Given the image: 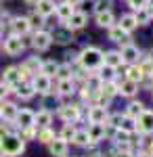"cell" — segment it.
<instances>
[{
    "label": "cell",
    "instance_id": "27",
    "mask_svg": "<svg viewBox=\"0 0 153 157\" xmlns=\"http://www.w3.org/2000/svg\"><path fill=\"white\" fill-rule=\"evenodd\" d=\"M59 71V65L55 63V61H44L42 63V67H40V73H44V75H55V73Z\"/></svg>",
    "mask_w": 153,
    "mask_h": 157
},
{
    "label": "cell",
    "instance_id": "44",
    "mask_svg": "<svg viewBox=\"0 0 153 157\" xmlns=\"http://www.w3.org/2000/svg\"><path fill=\"white\" fill-rule=\"evenodd\" d=\"M25 2H27V4H38L40 0H25Z\"/></svg>",
    "mask_w": 153,
    "mask_h": 157
},
{
    "label": "cell",
    "instance_id": "35",
    "mask_svg": "<svg viewBox=\"0 0 153 157\" xmlns=\"http://www.w3.org/2000/svg\"><path fill=\"white\" fill-rule=\"evenodd\" d=\"M73 134H76V130L71 128V124H65L63 130H61V138L63 140H69V138H73Z\"/></svg>",
    "mask_w": 153,
    "mask_h": 157
},
{
    "label": "cell",
    "instance_id": "30",
    "mask_svg": "<svg viewBox=\"0 0 153 157\" xmlns=\"http://www.w3.org/2000/svg\"><path fill=\"white\" fill-rule=\"evenodd\" d=\"M0 111H2V117H6V120H15L17 117V107L13 103H4L0 107Z\"/></svg>",
    "mask_w": 153,
    "mask_h": 157
},
{
    "label": "cell",
    "instance_id": "38",
    "mask_svg": "<svg viewBox=\"0 0 153 157\" xmlns=\"http://www.w3.org/2000/svg\"><path fill=\"white\" fill-rule=\"evenodd\" d=\"M101 78H103V82H111L113 80V67H107L105 65V69L101 71Z\"/></svg>",
    "mask_w": 153,
    "mask_h": 157
},
{
    "label": "cell",
    "instance_id": "3",
    "mask_svg": "<svg viewBox=\"0 0 153 157\" xmlns=\"http://www.w3.org/2000/svg\"><path fill=\"white\" fill-rule=\"evenodd\" d=\"M21 50H23V40H21V36L11 34V36L4 40V52H6V55L15 57V55H19Z\"/></svg>",
    "mask_w": 153,
    "mask_h": 157
},
{
    "label": "cell",
    "instance_id": "29",
    "mask_svg": "<svg viewBox=\"0 0 153 157\" xmlns=\"http://www.w3.org/2000/svg\"><path fill=\"white\" fill-rule=\"evenodd\" d=\"M143 111H145L143 103H130L128 109H126V115H128V117H132V120H136V117L141 115Z\"/></svg>",
    "mask_w": 153,
    "mask_h": 157
},
{
    "label": "cell",
    "instance_id": "12",
    "mask_svg": "<svg viewBox=\"0 0 153 157\" xmlns=\"http://www.w3.org/2000/svg\"><path fill=\"white\" fill-rule=\"evenodd\" d=\"M61 117L67 121V124L78 121L80 120V107H76V105H65V107H61Z\"/></svg>",
    "mask_w": 153,
    "mask_h": 157
},
{
    "label": "cell",
    "instance_id": "13",
    "mask_svg": "<svg viewBox=\"0 0 153 157\" xmlns=\"http://www.w3.org/2000/svg\"><path fill=\"white\" fill-rule=\"evenodd\" d=\"M21 71H19V67H9L6 71H4V84L6 86H19L21 84Z\"/></svg>",
    "mask_w": 153,
    "mask_h": 157
},
{
    "label": "cell",
    "instance_id": "5",
    "mask_svg": "<svg viewBox=\"0 0 153 157\" xmlns=\"http://www.w3.org/2000/svg\"><path fill=\"white\" fill-rule=\"evenodd\" d=\"M17 124L21 126V128H34L36 126V113L34 111H29V109H21V111H17Z\"/></svg>",
    "mask_w": 153,
    "mask_h": 157
},
{
    "label": "cell",
    "instance_id": "1",
    "mask_svg": "<svg viewBox=\"0 0 153 157\" xmlns=\"http://www.w3.org/2000/svg\"><path fill=\"white\" fill-rule=\"evenodd\" d=\"M0 151H2L4 155H9V157L21 155V153H23V138L9 132L4 138H0Z\"/></svg>",
    "mask_w": 153,
    "mask_h": 157
},
{
    "label": "cell",
    "instance_id": "4",
    "mask_svg": "<svg viewBox=\"0 0 153 157\" xmlns=\"http://www.w3.org/2000/svg\"><path fill=\"white\" fill-rule=\"evenodd\" d=\"M136 130L143 134H151L153 132V113L151 111H143L141 115L136 117Z\"/></svg>",
    "mask_w": 153,
    "mask_h": 157
},
{
    "label": "cell",
    "instance_id": "36",
    "mask_svg": "<svg viewBox=\"0 0 153 157\" xmlns=\"http://www.w3.org/2000/svg\"><path fill=\"white\" fill-rule=\"evenodd\" d=\"M128 4L134 11H141V9H147L149 6V0H128Z\"/></svg>",
    "mask_w": 153,
    "mask_h": 157
},
{
    "label": "cell",
    "instance_id": "31",
    "mask_svg": "<svg viewBox=\"0 0 153 157\" xmlns=\"http://www.w3.org/2000/svg\"><path fill=\"white\" fill-rule=\"evenodd\" d=\"M71 140H73L76 145H80V147H84V145H88V143H90V138H88V132H86V130H80V132H76Z\"/></svg>",
    "mask_w": 153,
    "mask_h": 157
},
{
    "label": "cell",
    "instance_id": "10",
    "mask_svg": "<svg viewBox=\"0 0 153 157\" xmlns=\"http://www.w3.org/2000/svg\"><path fill=\"white\" fill-rule=\"evenodd\" d=\"M48 149H50V155L55 157H67V140L63 138H55L48 143Z\"/></svg>",
    "mask_w": 153,
    "mask_h": 157
},
{
    "label": "cell",
    "instance_id": "45",
    "mask_svg": "<svg viewBox=\"0 0 153 157\" xmlns=\"http://www.w3.org/2000/svg\"><path fill=\"white\" fill-rule=\"evenodd\" d=\"M118 157H132V155H130V153H120Z\"/></svg>",
    "mask_w": 153,
    "mask_h": 157
},
{
    "label": "cell",
    "instance_id": "33",
    "mask_svg": "<svg viewBox=\"0 0 153 157\" xmlns=\"http://www.w3.org/2000/svg\"><path fill=\"white\" fill-rule=\"evenodd\" d=\"M36 136H38V140H40V143H50V140H55V134L50 132L48 128H42Z\"/></svg>",
    "mask_w": 153,
    "mask_h": 157
},
{
    "label": "cell",
    "instance_id": "18",
    "mask_svg": "<svg viewBox=\"0 0 153 157\" xmlns=\"http://www.w3.org/2000/svg\"><path fill=\"white\" fill-rule=\"evenodd\" d=\"M103 63H105L107 67H120L122 63H124V59H122V55L120 52H116V50H111V52H107V55H103Z\"/></svg>",
    "mask_w": 153,
    "mask_h": 157
},
{
    "label": "cell",
    "instance_id": "20",
    "mask_svg": "<svg viewBox=\"0 0 153 157\" xmlns=\"http://www.w3.org/2000/svg\"><path fill=\"white\" fill-rule=\"evenodd\" d=\"M113 21H116V17H113V13H111V11L96 13V25H99V27H111Z\"/></svg>",
    "mask_w": 153,
    "mask_h": 157
},
{
    "label": "cell",
    "instance_id": "24",
    "mask_svg": "<svg viewBox=\"0 0 153 157\" xmlns=\"http://www.w3.org/2000/svg\"><path fill=\"white\" fill-rule=\"evenodd\" d=\"M151 17H153V13H151V9H149V6H147V9H141V11L134 13L136 25H147L149 21H151Z\"/></svg>",
    "mask_w": 153,
    "mask_h": 157
},
{
    "label": "cell",
    "instance_id": "14",
    "mask_svg": "<svg viewBox=\"0 0 153 157\" xmlns=\"http://www.w3.org/2000/svg\"><path fill=\"white\" fill-rule=\"evenodd\" d=\"M55 6H57V4H55V0H40V2L36 4V13H38L40 17H44V19H46L48 15H53V13H55Z\"/></svg>",
    "mask_w": 153,
    "mask_h": 157
},
{
    "label": "cell",
    "instance_id": "47",
    "mask_svg": "<svg viewBox=\"0 0 153 157\" xmlns=\"http://www.w3.org/2000/svg\"><path fill=\"white\" fill-rule=\"evenodd\" d=\"M0 117H2V111H0Z\"/></svg>",
    "mask_w": 153,
    "mask_h": 157
},
{
    "label": "cell",
    "instance_id": "7",
    "mask_svg": "<svg viewBox=\"0 0 153 157\" xmlns=\"http://www.w3.org/2000/svg\"><path fill=\"white\" fill-rule=\"evenodd\" d=\"M50 44H53V36H50L48 32L38 29V32H36V36H34V48L36 50H46Z\"/></svg>",
    "mask_w": 153,
    "mask_h": 157
},
{
    "label": "cell",
    "instance_id": "22",
    "mask_svg": "<svg viewBox=\"0 0 153 157\" xmlns=\"http://www.w3.org/2000/svg\"><path fill=\"white\" fill-rule=\"evenodd\" d=\"M118 25L126 32V34H130L134 27H139V25H136V19H134V15H122V19H120Z\"/></svg>",
    "mask_w": 153,
    "mask_h": 157
},
{
    "label": "cell",
    "instance_id": "42",
    "mask_svg": "<svg viewBox=\"0 0 153 157\" xmlns=\"http://www.w3.org/2000/svg\"><path fill=\"white\" fill-rule=\"evenodd\" d=\"M6 134H9V130H6V128H4V126H0V138H4V136H6Z\"/></svg>",
    "mask_w": 153,
    "mask_h": 157
},
{
    "label": "cell",
    "instance_id": "40",
    "mask_svg": "<svg viewBox=\"0 0 153 157\" xmlns=\"http://www.w3.org/2000/svg\"><path fill=\"white\" fill-rule=\"evenodd\" d=\"M103 11H109V0H99L96 2V13H103Z\"/></svg>",
    "mask_w": 153,
    "mask_h": 157
},
{
    "label": "cell",
    "instance_id": "43",
    "mask_svg": "<svg viewBox=\"0 0 153 157\" xmlns=\"http://www.w3.org/2000/svg\"><path fill=\"white\" fill-rule=\"evenodd\" d=\"M65 2H67V4H71V6H78L82 0H65Z\"/></svg>",
    "mask_w": 153,
    "mask_h": 157
},
{
    "label": "cell",
    "instance_id": "6",
    "mask_svg": "<svg viewBox=\"0 0 153 157\" xmlns=\"http://www.w3.org/2000/svg\"><path fill=\"white\" fill-rule=\"evenodd\" d=\"M86 21H88V17H86V13H82V11H73V15H71L69 19L65 21L67 23V29H82L84 25H86Z\"/></svg>",
    "mask_w": 153,
    "mask_h": 157
},
{
    "label": "cell",
    "instance_id": "23",
    "mask_svg": "<svg viewBox=\"0 0 153 157\" xmlns=\"http://www.w3.org/2000/svg\"><path fill=\"white\" fill-rule=\"evenodd\" d=\"M136 88H139L136 82H132V80H124V82L118 86V92H122L124 97H132V94L136 92Z\"/></svg>",
    "mask_w": 153,
    "mask_h": 157
},
{
    "label": "cell",
    "instance_id": "41",
    "mask_svg": "<svg viewBox=\"0 0 153 157\" xmlns=\"http://www.w3.org/2000/svg\"><path fill=\"white\" fill-rule=\"evenodd\" d=\"M6 92H9V90H6V84H4V82H0V101L6 97Z\"/></svg>",
    "mask_w": 153,
    "mask_h": 157
},
{
    "label": "cell",
    "instance_id": "11",
    "mask_svg": "<svg viewBox=\"0 0 153 157\" xmlns=\"http://www.w3.org/2000/svg\"><path fill=\"white\" fill-rule=\"evenodd\" d=\"M88 120H90V124H105V121L109 120V115H107V109H105V107H101V105L92 107L90 111H88Z\"/></svg>",
    "mask_w": 153,
    "mask_h": 157
},
{
    "label": "cell",
    "instance_id": "17",
    "mask_svg": "<svg viewBox=\"0 0 153 157\" xmlns=\"http://www.w3.org/2000/svg\"><path fill=\"white\" fill-rule=\"evenodd\" d=\"M109 40H113V42H126V44H128L130 38L120 25H111V27H109Z\"/></svg>",
    "mask_w": 153,
    "mask_h": 157
},
{
    "label": "cell",
    "instance_id": "26",
    "mask_svg": "<svg viewBox=\"0 0 153 157\" xmlns=\"http://www.w3.org/2000/svg\"><path fill=\"white\" fill-rule=\"evenodd\" d=\"M50 121H53L50 111H40V113H36V126H40V128H48Z\"/></svg>",
    "mask_w": 153,
    "mask_h": 157
},
{
    "label": "cell",
    "instance_id": "25",
    "mask_svg": "<svg viewBox=\"0 0 153 157\" xmlns=\"http://www.w3.org/2000/svg\"><path fill=\"white\" fill-rule=\"evenodd\" d=\"M15 88H17V97L25 98V101H27V98H32V97H34V92H36L32 84H19V86H15Z\"/></svg>",
    "mask_w": 153,
    "mask_h": 157
},
{
    "label": "cell",
    "instance_id": "8",
    "mask_svg": "<svg viewBox=\"0 0 153 157\" xmlns=\"http://www.w3.org/2000/svg\"><path fill=\"white\" fill-rule=\"evenodd\" d=\"M36 92H40V94H48L50 92V78L44 75V73H38L34 78V82H32Z\"/></svg>",
    "mask_w": 153,
    "mask_h": 157
},
{
    "label": "cell",
    "instance_id": "15",
    "mask_svg": "<svg viewBox=\"0 0 153 157\" xmlns=\"http://www.w3.org/2000/svg\"><path fill=\"white\" fill-rule=\"evenodd\" d=\"M122 59H124V63L128 61V63H134V61L141 57V50L136 48V46H132V44H124V48H122Z\"/></svg>",
    "mask_w": 153,
    "mask_h": 157
},
{
    "label": "cell",
    "instance_id": "28",
    "mask_svg": "<svg viewBox=\"0 0 153 157\" xmlns=\"http://www.w3.org/2000/svg\"><path fill=\"white\" fill-rule=\"evenodd\" d=\"M143 78H145V73H143L141 65H132V67H128V80H132V82H141Z\"/></svg>",
    "mask_w": 153,
    "mask_h": 157
},
{
    "label": "cell",
    "instance_id": "9",
    "mask_svg": "<svg viewBox=\"0 0 153 157\" xmlns=\"http://www.w3.org/2000/svg\"><path fill=\"white\" fill-rule=\"evenodd\" d=\"M11 27H13V34L23 36V34L29 32V27H32V25H29V19H27V17H13Z\"/></svg>",
    "mask_w": 153,
    "mask_h": 157
},
{
    "label": "cell",
    "instance_id": "19",
    "mask_svg": "<svg viewBox=\"0 0 153 157\" xmlns=\"http://www.w3.org/2000/svg\"><path fill=\"white\" fill-rule=\"evenodd\" d=\"M86 132H88L90 143H99V140L105 136V126H103V124H92L90 130H86Z\"/></svg>",
    "mask_w": 153,
    "mask_h": 157
},
{
    "label": "cell",
    "instance_id": "39",
    "mask_svg": "<svg viewBox=\"0 0 153 157\" xmlns=\"http://www.w3.org/2000/svg\"><path fill=\"white\" fill-rule=\"evenodd\" d=\"M122 120H124V115H122V113H113V115H111V117H109V124H111V126H116V128H120V126H122Z\"/></svg>",
    "mask_w": 153,
    "mask_h": 157
},
{
    "label": "cell",
    "instance_id": "21",
    "mask_svg": "<svg viewBox=\"0 0 153 157\" xmlns=\"http://www.w3.org/2000/svg\"><path fill=\"white\" fill-rule=\"evenodd\" d=\"M55 13L59 15L61 21H67L71 15H73V6H71V4H67V2H61V4H57V6H55Z\"/></svg>",
    "mask_w": 153,
    "mask_h": 157
},
{
    "label": "cell",
    "instance_id": "34",
    "mask_svg": "<svg viewBox=\"0 0 153 157\" xmlns=\"http://www.w3.org/2000/svg\"><path fill=\"white\" fill-rule=\"evenodd\" d=\"M59 92L61 94H69V92H73V82H71V78L59 82Z\"/></svg>",
    "mask_w": 153,
    "mask_h": 157
},
{
    "label": "cell",
    "instance_id": "32",
    "mask_svg": "<svg viewBox=\"0 0 153 157\" xmlns=\"http://www.w3.org/2000/svg\"><path fill=\"white\" fill-rule=\"evenodd\" d=\"M141 69H143L145 75L153 78V57H145V61L141 63Z\"/></svg>",
    "mask_w": 153,
    "mask_h": 157
},
{
    "label": "cell",
    "instance_id": "46",
    "mask_svg": "<svg viewBox=\"0 0 153 157\" xmlns=\"http://www.w3.org/2000/svg\"><path fill=\"white\" fill-rule=\"evenodd\" d=\"M2 34H4V27H2V23H0V36H2Z\"/></svg>",
    "mask_w": 153,
    "mask_h": 157
},
{
    "label": "cell",
    "instance_id": "2",
    "mask_svg": "<svg viewBox=\"0 0 153 157\" xmlns=\"http://www.w3.org/2000/svg\"><path fill=\"white\" fill-rule=\"evenodd\" d=\"M80 63H82L84 69H96L103 65V52L96 46H88L80 52Z\"/></svg>",
    "mask_w": 153,
    "mask_h": 157
},
{
    "label": "cell",
    "instance_id": "16",
    "mask_svg": "<svg viewBox=\"0 0 153 157\" xmlns=\"http://www.w3.org/2000/svg\"><path fill=\"white\" fill-rule=\"evenodd\" d=\"M53 36V40L57 42V44H67V42H71L73 40V36H71V29H63V27H59V29H55V34H50Z\"/></svg>",
    "mask_w": 153,
    "mask_h": 157
},
{
    "label": "cell",
    "instance_id": "37",
    "mask_svg": "<svg viewBox=\"0 0 153 157\" xmlns=\"http://www.w3.org/2000/svg\"><path fill=\"white\" fill-rule=\"evenodd\" d=\"M27 19H29V25H34V27H42V23H44V17H40L38 13L32 15V17H27Z\"/></svg>",
    "mask_w": 153,
    "mask_h": 157
}]
</instances>
